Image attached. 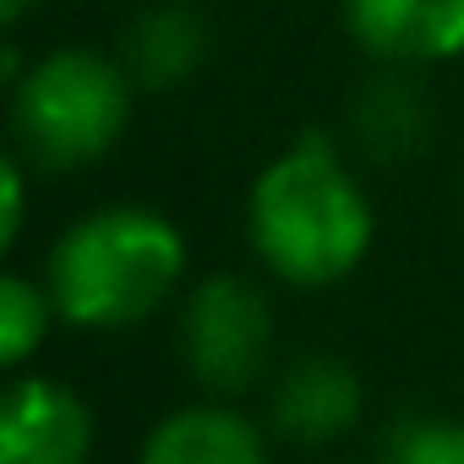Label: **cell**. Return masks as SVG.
Listing matches in <instances>:
<instances>
[{
    "label": "cell",
    "instance_id": "obj_1",
    "mask_svg": "<svg viewBox=\"0 0 464 464\" xmlns=\"http://www.w3.org/2000/svg\"><path fill=\"white\" fill-rule=\"evenodd\" d=\"M246 241L279 285L328 290L366 263L377 213L350 159L323 131H306L257 169L246 191Z\"/></svg>",
    "mask_w": 464,
    "mask_h": 464
},
{
    "label": "cell",
    "instance_id": "obj_2",
    "mask_svg": "<svg viewBox=\"0 0 464 464\" xmlns=\"http://www.w3.org/2000/svg\"><path fill=\"white\" fill-rule=\"evenodd\" d=\"M44 285L66 328L121 334L159 317L186 285L180 224L148 202H110L72 218L50 257Z\"/></svg>",
    "mask_w": 464,
    "mask_h": 464
},
{
    "label": "cell",
    "instance_id": "obj_3",
    "mask_svg": "<svg viewBox=\"0 0 464 464\" xmlns=\"http://www.w3.org/2000/svg\"><path fill=\"white\" fill-rule=\"evenodd\" d=\"M131 88L137 77L121 55L82 44L39 55L12 82V126L23 142L17 153L39 169L99 164L131 126Z\"/></svg>",
    "mask_w": 464,
    "mask_h": 464
},
{
    "label": "cell",
    "instance_id": "obj_4",
    "mask_svg": "<svg viewBox=\"0 0 464 464\" xmlns=\"http://www.w3.org/2000/svg\"><path fill=\"white\" fill-rule=\"evenodd\" d=\"M180 361L213 399H241L274 361V306L246 274H208L180 295Z\"/></svg>",
    "mask_w": 464,
    "mask_h": 464
},
{
    "label": "cell",
    "instance_id": "obj_5",
    "mask_svg": "<svg viewBox=\"0 0 464 464\" xmlns=\"http://www.w3.org/2000/svg\"><path fill=\"white\" fill-rule=\"evenodd\" d=\"M93 410L72 382L12 372L0 404V464H93Z\"/></svg>",
    "mask_w": 464,
    "mask_h": 464
},
{
    "label": "cell",
    "instance_id": "obj_6",
    "mask_svg": "<svg viewBox=\"0 0 464 464\" xmlns=\"http://www.w3.org/2000/svg\"><path fill=\"white\" fill-rule=\"evenodd\" d=\"M366 388L361 372L339 355H301L274 377L268 426L295 448H328L361 420Z\"/></svg>",
    "mask_w": 464,
    "mask_h": 464
},
{
    "label": "cell",
    "instance_id": "obj_7",
    "mask_svg": "<svg viewBox=\"0 0 464 464\" xmlns=\"http://www.w3.org/2000/svg\"><path fill=\"white\" fill-rule=\"evenodd\" d=\"M344 28L382 66H442L464 55V0H344Z\"/></svg>",
    "mask_w": 464,
    "mask_h": 464
},
{
    "label": "cell",
    "instance_id": "obj_8",
    "mask_svg": "<svg viewBox=\"0 0 464 464\" xmlns=\"http://www.w3.org/2000/svg\"><path fill=\"white\" fill-rule=\"evenodd\" d=\"M137 464H274L268 437L229 399H191L164 410L137 448Z\"/></svg>",
    "mask_w": 464,
    "mask_h": 464
},
{
    "label": "cell",
    "instance_id": "obj_9",
    "mask_svg": "<svg viewBox=\"0 0 464 464\" xmlns=\"http://www.w3.org/2000/svg\"><path fill=\"white\" fill-rule=\"evenodd\" d=\"M121 61H126V72L142 88H175V82H186L208 61V23H202V12H191L186 0H159V6H148L126 28Z\"/></svg>",
    "mask_w": 464,
    "mask_h": 464
},
{
    "label": "cell",
    "instance_id": "obj_10",
    "mask_svg": "<svg viewBox=\"0 0 464 464\" xmlns=\"http://www.w3.org/2000/svg\"><path fill=\"white\" fill-rule=\"evenodd\" d=\"M55 323H61V312H55L44 279H28V274L0 279V366L6 372H23L44 350Z\"/></svg>",
    "mask_w": 464,
    "mask_h": 464
},
{
    "label": "cell",
    "instance_id": "obj_11",
    "mask_svg": "<svg viewBox=\"0 0 464 464\" xmlns=\"http://www.w3.org/2000/svg\"><path fill=\"white\" fill-rule=\"evenodd\" d=\"M420 99H415V88L410 82H399V77H382V82H372L366 88V99H361V110H355V126H361V137L388 159V153H410L415 148V137H420Z\"/></svg>",
    "mask_w": 464,
    "mask_h": 464
},
{
    "label": "cell",
    "instance_id": "obj_12",
    "mask_svg": "<svg viewBox=\"0 0 464 464\" xmlns=\"http://www.w3.org/2000/svg\"><path fill=\"white\" fill-rule=\"evenodd\" d=\"M382 464H464V420L459 415H410L388 426Z\"/></svg>",
    "mask_w": 464,
    "mask_h": 464
},
{
    "label": "cell",
    "instance_id": "obj_13",
    "mask_svg": "<svg viewBox=\"0 0 464 464\" xmlns=\"http://www.w3.org/2000/svg\"><path fill=\"white\" fill-rule=\"evenodd\" d=\"M23 218H28V169H23V153H12L0 164V246H17L23 236Z\"/></svg>",
    "mask_w": 464,
    "mask_h": 464
},
{
    "label": "cell",
    "instance_id": "obj_14",
    "mask_svg": "<svg viewBox=\"0 0 464 464\" xmlns=\"http://www.w3.org/2000/svg\"><path fill=\"white\" fill-rule=\"evenodd\" d=\"M28 12H34V0H0V28H6V34H12V28H23V17H28Z\"/></svg>",
    "mask_w": 464,
    "mask_h": 464
},
{
    "label": "cell",
    "instance_id": "obj_15",
    "mask_svg": "<svg viewBox=\"0 0 464 464\" xmlns=\"http://www.w3.org/2000/svg\"><path fill=\"white\" fill-rule=\"evenodd\" d=\"M459 197H464V175H459Z\"/></svg>",
    "mask_w": 464,
    "mask_h": 464
}]
</instances>
